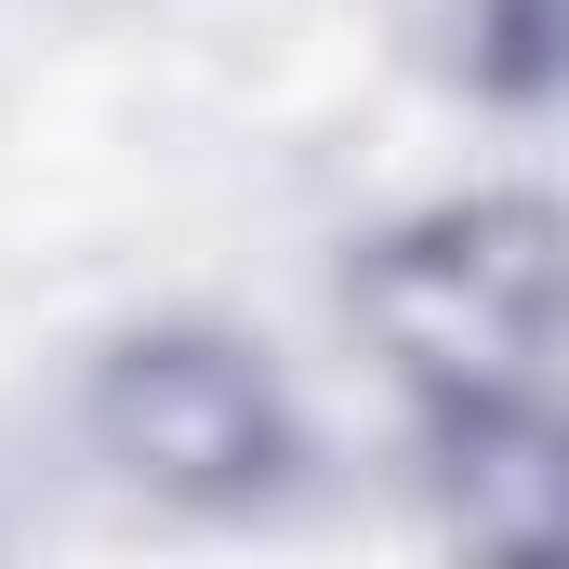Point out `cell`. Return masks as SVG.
I'll return each instance as SVG.
<instances>
[{"instance_id": "cell-1", "label": "cell", "mask_w": 569, "mask_h": 569, "mask_svg": "<svg viewBox=\"0 0 569 569\" xmlns=\"http://www.w3.org/2000/svg\"><path fill=\"white\" fill-rule=\"evenodd\" d=\"M358 318L437 411H517L569 345V212L543 199L425 212L358 266Z\"/></svg>"}, {"instance_id": "cell-2", "label": "cell", "mask_w": 569, "mask_h": 569, "mask_svg": "<svg viewBox=\"0 0 569 569\" xmlns=\"http://www.w3.org/2000/svg\"><path fill=\"white\" fill-rule=\"evenodd\" d=\"M93 437H107L120 477L186 490V503H239V490L279 477V398L226 345H133L93 385Z\"/></svg>"}, {"instance_id": "cell-3", "label": "cell", "mask_w": 569, "mask_h": 569, "mask_svg": "<svg viewBox=\"0 0 569 569\" xmlns=\"http://www.w3.org/2000/svg\"><path fill=\"white\" fill-rule=\"evenodd\" d=\"M450 517L503 557H569V425L543 398L450 411Z\"/></svg>"}, {"instance_id": "cell-4", "label": "cell", "mask_w": 569, "mask_h": 569, "mask_svg": "<svg viewBox=\"0 0 569 569\" xmlns=\"http://www.w3.org/2000/svg\"><path fill=\"white\" fill-rule=\"evenodd\" d=\"M477 80L490 93L569 80V0H477Z\"/></svg>"}]
</instances>
